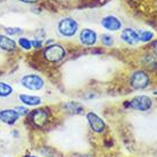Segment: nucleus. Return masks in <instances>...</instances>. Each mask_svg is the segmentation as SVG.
<instances>
[{"label": "nucleus", "instance_id": "nucleus-1", "mask_svg": "<svg viewBox=\"0 0 157 157\" xmlns=\"http://www.w3.org/2000/svg\"><path fill=\"white\" fill-rule=\"evenodd\" d=\"M57 30L59 33L63 37L70 38L76 35V32L78 31V23L72 17H64L57 24Z\"/></svg>", "mask_w": 157, "mask_h": 157}, {"label": "nucleus", "instance_id": "nucleus-2", "mask_svg": "<svg viewBox=\"0 0 157 157\" xmlns=\"http://www.w3.org/2000/svg\"><path fill=\"white\" fill-rule=\"evenodd\" d=\"M66 49L63 46L57 44H53L49 46H46L44 51V56L45 59L49 62H59L63 60L66 56Z\"/></svg>", "mask_w": 157, "mask_h": 157}, {"label": "nucleus", "instance_id": "nucleus-3", "mask_svg": "<svg viewBox=\"0 0 157 157\" xmlns=\"http://www.w3.org/2000/svg\"><path fill=\"white\" fill-rule=\"evenodd\" d=\"M20 83H21L23 87L28 88L30 91H40L45 85L44 79L41 78L40 76L35 74L24 75L21 78V80H20Z\"/></svg>", "mask_w": 157, "mask_h": 157}, {"label": "nucleus", "instance_id": "nucleus-4", "mask_svg": "<svg viewBox=\"0 0 157 157\" xmlns=\"http://www.w3.org/2000/svg\"><path fill=\"white\" fill-rule=\"evenodd\" d=\"M30 122L35 125L36 127H43L48 122L49 118V111L46 108H38L30 111L28 115Z\"/></svg>", "mask_w": 157, "mask_h": 157}, {"label": "nucleus", "instance_id": "nucleus-5", "mask_svg": "<svg viewBox=\"0 0 157 157\" xmlns=\"http://www.w3.org/2000/svg\"><path fill=\"white\" fill-rule=\"evenodd\" d=\"M127 107H131L135 110H139V111H147L151 108L153 105V101L147 95H139V96H135L133 100H131L128 102V105H125Z\"/></svg>", "mask_w": 157, "mask_h": 157}, {"label": "nucleus", "instance_id": "nucleus-6", "mask_svg": "<svg viewBox=\"0 0 157 157\" xmlns=\"http://www.w3.org/2000/svg\"><path fill=\"white\" fill-rule=\"evenodd\" d=\"M131 85L136 90H144L149 85V77L147 72L138 70L131 76Z\"/></svg>", "mask_w": 157, "mask_h": 157}, {"label": "nucleus", "instance_id": "nucleus-7", "mask_svg": "<svg viewBox=\"0 0 157 157\" xmlns=\"http://www.w3.org/2000/svg\"><path fill=\"white\" fill-rule=\"evenodd\" d=\"M87 117V122L90 124V127L92 128V131L95 133H102L105 130V123L101 117H99L95 113H90L86 115Z\"/></svg>", "mask_w": 157, "mask_h": 157}, {"label": "nucleus", "instance_id": "nucleus-8", "mask_svg": "<svg viewBox=\"0 0 157 157\" xmlns=\"http://www.w3.org/2000/svg\"><path fill=\"white\" fill-rule=\"evenodd\" d=\"M20 115L15 109H2L0 110V122L6 125H14L18 122Z\"/></svg>", "mask_w": 157, "mask_h": 157}, {"label": "nucleus", "instance_id": "nucleus-9", "mask_svg": "<svg viewBox=\"0 0 157 157\" xmlns=\"http://www.w3.org/2000/svg\"><path fill=\"white\" fill-rule=\"evenodd\" d=\"M101 25L108 31H118L122 29V22L121 20L113 15H108L101 20Z\"/></svg>", "mask_w": 157, "mask_h": 157}, {"label": "nucleus", "instance_id": "nucleus-10", "mask_svg": "<svg viewBox=\"0 0 157 157\" xmlns=\"http://www.w3.org/2000/svg\"><path fill=\"white\" fill-rule=\"evenodd\" d=\"M79 40L83 45L86 46H93L98 40V35L92 29H83L79 33Z\"/></svg>", "mask_w": 157, "mask_h": 157}, {"label": "nucleus", "instance_id": "nucleus-11", "mask_svg": "<svg viewBox=\"0 0 157 157\" xmlns=\"http://www.w3.org/2000/svg\"><path fill=\"white\" fill-rule=\"evenodd\" d=\"M121 38H122L123 41H125L128 45H136L140 41L138 31L133 30L131 28L124 29L121 33Z\"/></svg>", "mask_w": 157, "mask_h": 157}, {"label": "nucleus", "instance_id": "nucleus-12", "mask_svg": "<svg viewBox=\"0 0 157 157\" xmlns=\"http://www.w3.org/2000/svg\"><path fill=\"white\" fill-rule=\"evenodd\" d=\"M18 100L22 102L23 105H28V107H36V105H41V98L37 95H30V94H20L18 95Z\"/></svg>", "mask_w": 157, "mask_h": 157}, {"label": "nucleus", "instance_id": "nucleus-13", "mask_svg": "<svg viewBox=\"0 0 157 157\" xmlns=\"http://www.w3.org/2000/svg\"><path fill=\"white\" fill-rule=\"evenodd\" d=\"M0 48L7 52H12L16 49V43L8 36L0 35Z\"/></svg>", "mask_w": 157, "mask_h": 157}, {"label": "nucleus", "instance_id": "nucleus-14", "mask_svg": "<svg viewBox=\"0 0 157 157\" xmlns=\"http://www.w3.org/2000/svg\"><path fill=\"white\" fill-rule=\"evenodd\" d=\"M14 88L12 85L5 82H0V98H7L13 94Z\"/></svg>", "mask_w": 157, "mask_h": 157}, {"label": "nucleus", "instance_id": "nucleus-15", "mask_svg": "<svg viewBox=\"0 0 157 157\" xmlns=\"http://www.w3.org/2000/svg\"><path fill=\"white\" fill-rule=\"evenodd\" d=\"M66 109L71 113H83L84 107L80 105L78 102H68L66 105Z\"/></svg>", "mask_w": 157, "mask_h": 157}, {"label": "nucleus", "instance_id": "nucleus-16", "mask_svg": "<svg viewBox=\"0 0 157 157\" xmlns=\"http://www.w3.org/2000/svg\"><path fill=\"white\" fill-rule=\"evenodd\" d=\"M138 35H139V39L142 43H148L154 38V33L150 31L146 30H139L138 31Z\"/></svg>", "mask_w": 157, "mask_h": 157}, {"label": "nucleus", "instance_id": "nucleus-17", "mask_svg": "<svg viewBox=\"0 0 157 157\" xmlns=\"http://www.w3.org/2000/svg\"><path fill=\"white\" fill-rule=\"evenodd\" d=\"M18 45H20V47H22L23 49H25V51H30L31 48H32V44H31V40L25 38V37H21V38H18Z\"/></svg>", "mask_w": 157, "mask_h": 157}, {"label": "nucleus", "instance_id": "nucleus-18", "mask_svg": "<svg viewBox=\"0 0 157 157\" xmlns=\"http://www.w3.org/2000/svg\"><path fill=\"white\" fill-rule=\"evenodd\" d=\"M5 32H6V36H15V35H20L22 33L23 30L21 28H6L5 29Z\"/></svg>", "mask_w": 157, "mask_h": 157}, {"label": "nucleus", "instance_id": "nucleus-19", "mask_svg": "<svg viewBox=\"0 0 157 157\" xmlns=\"http://www.w3.org/2000/svg\"><path fill=\"white\" fill-rule=\"evenodd\" d=\"M101 41L105 46H111L113 44V38L110 35H102L101 36Z\"/></svg>", "mask_w": 157, "mask_h": 157}, {"label": "nucleus", "instance_id": "nucleus-20", "mask_svg": "<svg viewBox=\"0 0 157 157\" xmlns=\"http://www.w3.org/2000/svg\"><path fill=\"white\" fill-rule=\"evenodd\" d=\"M15 110L17 111L20 116H28L30 113V110L28 109L25 105H18V107L15 108Z\"/></svg>", "mask_w": 157, "mask_h": 157}, {"label": "nucleus", "instance_id": "nucleus-21", "mask_svg": "<svg viewBox=\"0 0 157 157\" xmlns=\"http://www.w3.org/2000/svg\"><path fill=\"white\" fill-rule=\"evenodd\" d=\"M31 44H32V47H35V48H41L43 47V40L41 39H37L36 38L35 40H31Z\"/></svg>", "mask_w": 157, "mask_h": 157}, {"label": "nucleus", "instance_id": "nucleus-22", "mask_svg": "<svg viewBox=\"0 0 157 157\" xmlns=\"http://www.w3.org/2000/svg\"><path fill=\"white\" fill-rule=\"evenodd\" d=\"M20 1H22V2H24V4H35V2H37L38 0H20Z\"/></svg>", "mask_w": 157, "mask_h": 157}, {"label": "nucleus", "instance_id": "nucleus-23", "mask_svg": "<svg viewBox=\"0 0 157 157\" xmlns=\"http://www.w3.org/2000/svg\"><path fill=\"white\" fill-rule=\"evenodd\" d=\"M154 52H155V54H156L157 56V40L155 41V44H154Z\"/></svg>", "mask_w": 157, "mask_h": 157}, {"label": "nucleus", "instance_id": "nucleus-24", "mask_svg": "<svg viewBox=\"0 0 157 157\" xmlns=\"http://www.w3.org/2000/svg\"><path fill=\"white\" fill-rule=\"evenodd\" d=\"M23 157H37V156H32V155H25V156H23Z\"/></svg>", "mask_w": 157, "mask_h": 157}]
</instances>
